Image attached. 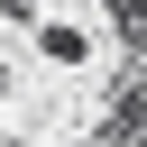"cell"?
<instances>
[{
	"instance_id": "6da1fadb",
	"label": "cell",
	"mask_w": 147,
	"mask_h": 147,
	"mask_svg": "<svg viewBox=\"0 0 147 147\" xmlns=\"http://www.w3.org/2000/svg\"><path fill=\"white\" fill-rule=\"evenodd\" d=\"M101 9H110V37H119L129 74H147V0H101Z\"/></svg>"
},
{
	"instance_id": "7a4b0ae2",
	"label": "cell",
	"mask_w": 147,
	"mask_h": 147,
	"mask_svg": "<svg viewBox=\"0 0 147 147\" xmlns=\"http://www.w3.org/2000/svg\"><path fill=\"white\" fill-rule=\"evenodd\" d=\"M37 46H46L55 64H83V55H92V37H83L74 18H46V28H37Z\"/></svg>"
},
{
	"instance_id": "3957f363",
	"label": "cell",
	"mask_w": 147,
	"mask_h": 147,
	"mask_svg": "<svg viewBox=\"0 0 147 147\" xmlns=\"http://www.w3.org/2000/svg\"><path fill=\"white\" fill-rule=\"evenodd\" d=\"M0 92H9V55H0Z\"/></svg>"
},
{
	"instance_id": "277c9868",
	"label": "cell",
	"mask_w": 147,
	"mask_h": 147,
	"mask_svg": "<svg viewBox=\"0 0 147 147\" xmlns=\"http://www.w3.org/2000/svg\"><path fill=\"white\" fill-rule=\"evenodd\" d=\"M83 147H101V138H83Z\"/></svg>"
}]
</instances>
